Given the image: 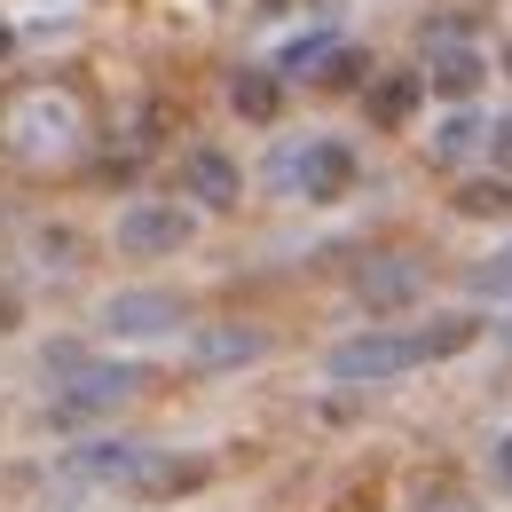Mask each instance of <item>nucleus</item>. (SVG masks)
Segmentation results:
<instances>
[{"label":"nucleus","mask_w":512,"mask_h":512,"mask_svg":"<svg viewBox=\"0 0 512 512\" xmlns=\"http://www.w3.org/2000/svg\"><path fill=\"white\" fill-rule=\"evenodd\" d=\"M481 339L473 316H434L418 331H363V339H339L323 355V371L339 386H371V379H394V371H418V363H442V355H465Z\"/></svg>","instance_id":"nucleus-1"},{"label":"nucleus","mask_w":512,"mask_h":512,"mask_svg":"<svg viewBox=\"0 0 512 512\" xmlns=\"http://www.w3.org/2000/svg\"><path fill=\"white\" fill-rule=\"evenodd\" d=\"M79 134H87V103H79L71 87H24V95L0 111V142H8L16 158H32V166L71 158Z\"/></svg>","instance_id":"nucleus-2"},{"label":"nucleus","mask_w":512,"mask_h":512,"mask_svg":"<svg viewBox=\"0 0 512 512\" xmlns=\"http://www.w3.org/2000/svg\"><path fill=\"white\" fill-rule=\"evenodd\" d=\"M111 245L127 260H174L197 245V205L182 197H134L127 213H119V229H111Z\"/></svg>","instance_id":"nucleus-3"},{"label":"nucleus","mask_w":512,"mask_h":512,"mask_svg":"<svg viewBox=\"0 0 512 512\" xmlns=\"http://www.w3.org/2000/svg\"><path fill=\"white\" fill-rule=\"evenodd\" d=\"M134 386H142L134 363H79V371H64V386L48 394V418H56V426H95V418L127 410Z\"/></svg>","instance_id":"nucleus-4"},{"label":"nucleus","mask_w":512,"mask_h":512,"mask_svg":"<svg viewBox=\"0 0 512 512\" xmlns=\"http://www.w3.org/2000/svg\"><path fill=\"white\" fill-rule=\"evenodd\" d=\"M95 323L111 331V339H127V347H158V339H174L182 323H190V300L182 292H158V284H127V292H111Z\"/></svg>","instance_id":"nucleus-5"},{"label":"nucleus","mask_w":512,"mask_h":512,"mask_svg":"<svg viewBox=\"0 0 512 512\" xmlns=\"http://www.w3.org/2000/svg\"><path fill=\"white\" fill-rule=\"evenodd\" d=\"M418 292H426V268H418L410 253H371L363 268H355V300H363L371 316H402Z\"/></svg>","instance_id":"nucleus-6"},{"label":"nucleus","mask_w":512,"mask_h":512,"mask_svg":"<svg viewBox=\"0 0 512 512\" xmlns=\"http://www.w3.org/2000/svg\"><path fill=\"white\" fill-rule=\"evenodd\" d=\"M355 174H363V166H355V150H347V142H331V134H316V142L292 158V190L308 197V205H339V197L355 190Z\"/></svg>","instance_id":"nucleus-7"},{"label":"nucleus","mask_w":512,"mask_h":512,"mask_svg":"<svg viewBox=\"0 0 512 512\" xmlns=\"http://www.w3.org/2000/svg\"><path fill=\"white\" fill-rule=\"evenodd\" d=\"M213 481V457H190V449H142V465H134V497H190Z\"/></svg>","instance_id":"nucleus-8"},{"label":"nucleus","mask_w":512,"mask_h":512,"mask_svg":"<svg viewBox=\"0 0 512 512\" xmlns=\"http://www.w3.org/2000/svg\"><path fill=\"white\" fill-rule=\"evenodd\" d=\"M182 197H190V205H213V213H229V205L245 197L237 158H229V150H190V158H182Z\"/></svg>","instance_id":"nucleus-9"},{"label":"nucleus","mask_w":512,"mask_h":512,"mask_svg":"<svg viewBox=\"0 0 512 512\" xmlns=\"http://www.w3.org/2000/svg\"><path fill=\"white\" fill-rule=\"evenodd\" d=\"M260 355H268V331H253V323H205L190 339L197 371H237V363H260Z\"/></svg>","instance_id":"nucleus-10"},{"label":"nucleus","mask_w":512,"mask_h":512,"mask_svg":"<svg viewBox=\"0 0 512 512\" xmlns=\"http://www.w3.org/2000/svg\"><path fill=\"white\" fill-rule=\"evenodd\" d=\"M134 465H142V442H119V434H87L71 449V473L79 481H103V489H127Z\"/></svg>","instance_id":"nucleus-11"},{"label":"nucleus","mask_w":512,"mask_h":512,"mask_svg":"<svg viewBox=\"0 0 512 512\" xmlns=\"http://www.w3.org/2000/svg\"><path fill=\"white\" fill-rule=\"evenodd\" d=\"M418 79H426L434 95H449V103H465V95L489 79V56H481V48H465V40H442V48H434V64L418 71Z\"/></svg>","instance_id":"nucleus-12"},{"label":"nucleus","mask_w":512,"mask_h":512,"mask_svg":"<svg viewBox=\"0 0 512 512\" xmlns=\"http://www.w3.org/2000/svg\"><path fill=\"white\" fill-rule=\"evenodd\" d=\"M229 111L253 119V127H268V119L284 111V71L276 64H245L237 79H229Z\"/></svg>","instance_id":"nucleus-13"},{"label":"nucleus","mask_w":512,"mask_h":512,"mask_svg":"<svg viewBox=\"0 0 512 512\" xmlns=\"http://www.w3.org/2000/svg\"><path fill=\"white\" fill-rule=\"evenodd\" d=\"M426 103V79L418 71H386L379 87L363 95V111H371V127H410V111Z\"/></svg>","instance_id":"nucleus-14"},{"label":"nucleus","mask_w":512,"mask_h":512,"mask_svg":"<svg viewBox=\"0 0 512 512\" xmlns=\"http://www.w3.org/2000/svg\"><path fill=\"white\" fill-rule=\"evenodd\" d=\"M465 292H473V300H512V245H497L489 260H473V268H465Z\"/></svg>","instance_id":"nucleus-15"},{"label":"nucleus","mask_w":512,"mask_h":512,"mask_svg":"<svg viewBox=\"0 0 512 512\" xmlns=\"http://www.w3.org/2000/svg\"><path fill=\"white\" fill-rule=\"evenodd\" d=\"M457 213H473V221L512 213V182H465V190H457Z\"/></svg>","instance_id":"nucleus-16"},{"label":"nucleus","mask_w":512,"mask_h":512,"mask_svg":"<svg viewBox=\"0 0 512 512\" xmlns=\"http://www.w3.org/2000/svg\"><path fill=\"white\" fill-rule=\"evenodd\" d=\"M481 134H489V127H481L473 111H457V119H442V134H434V158H442V166H449V158H465Z\"/></svg>","instance_id":"nucleus-17"},{"label":"nucleus","mask_w":512,"mask_h":512,"mask_svg":"<svg viewBox=\"0 0 512 512\" xmlns=\"http://www.w3.org/2000/svg\"><path fill=\"white\" fill-rule=\"evenodd\" d=\"M331 48H339L331 32H308V40H292V48L276 56V71H308V64H331Z\"/></svg>","instance_id":"nucleus-18"},{"label":"nucleus","mask_w":512,"mask_h":512,"mask_svg":"<svg viewBox=\"0 0 512 512\" xmlns=\"http://www.w3.org/2000/svg\"><path fill=\"white\" fill-rule=\"evenodd\" d=\"M40 253H48L56 276H71V268H79V237H71V229H40Z\"/></svg>","instance_id":"nucleus-19"},{"label":"nucleus","mask_w":512,"mask_h":512,"mask_svg":"<svg viewBox=\"0 0 512 512\" xmlns=\"http://www.w3.org/2000/svg\"><path fill=\"white\" fill-rule=\"evenodd\" d=\"M323 79H331V87H355V79H363V56H355V48H331V71H323Z\"/></svg>","instance_id":"nucleus-20"},{"label":"nucleus","mask_w":512,"mask_h":512,"mask_svg":"<svg viewBox=\"0 0 512 512\" xmlns=\"http://www.w3.org/2000/svg\"><path fill=\"white\" fill-rule=\"evenodd\" d=\"M481 142H489V158H497V166H505V174H512V119H497V127L481 134Z\"/></svg>","instance_id":"nucleus-21"},{"label":"nucleus","mask_w":512,"mask_h":512,"mask_svg":"<svg viewBox=\"0 0 512 512\" xmlns=\"http://www.w3.org/2000/svg\"><path fill=\"white\" fill-rule=\"evenodd\" d=\"M16 323H24V292H16V284H0V339H8Z\"/></svg>","instance_id":"nucleus-22"},{"label":"nucleus","mask_w":512,"mask_h":512,"mask_svg":"<svg viewBox=\"0 0 512 512\" xmlns=\"http://www.w3.org/2000/svg\"><path fill=\"white\" fill-rule=\"evenodd\" d=\"M489 473H497V489H512V434L489 449Z\"/></svg>","instance_id":"nucleus-23"},{"label":"nucleus","mask_w":512,"mask_h":512,"mask_svg":"<svg viewBox=\"0 0 512 512\" xmlns=\"http://www.w3.org/2000/svg\"><path fill=\"white\" fill-rule=\"evenodd\" d=\"M418 512H473V505H457V497H426Z\"/></svg>","instance_id":"nucleus-24"}]
</instances>
